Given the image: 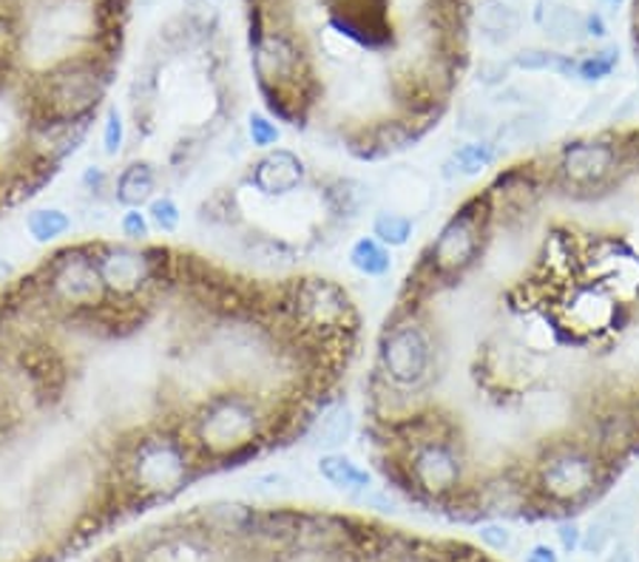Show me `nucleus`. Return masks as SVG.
Returning a JSON list of instances; mask_svg holds the SVG:
<instances>
[{"label": "nucleus", "instance_id": "393cba45", "mask_svg": "<svg viewBox=\"0 0 639 562\" xmlns=\"http://www.w3.org/2000/svg\"><path fill=\"white\" fill-rule=\"evenodd\" d=\"M244 131H248V142L256 151H270V148H279L281 142V126L264 111H253L244 122Z\"/></svg>", "mask_w": 639, "mask_h": 562}, {"label": "nucleus", "instance_id": "0eeeda50", "mask_svg": "<svg viewBox=\"0 0 639 562\" xmlns=\"http://www.w3.org/2000/svg\"><path fill=\"white\" fill-rule=\"evenodd\" d=\"M432 341L421 321H392L381 339L376 372L398 390H423L432 375Z\"/></svg>", "mask_w": 639, "mask_h": 562}, {"label": "nucleus", "instance_id": "1a4fd4ad", "mask_svg": "<svg viewBox=\"0 0 639 562\" xmlns=\"http://www.w3.org/2000/svg\"><path fill=\"white\" fill-rule=\"evenodd\" d=\"M106 290L114 301H148L153 293V253L131 242H91ZM153 307V304H151Z\"/></svg>", "mask_w": 639, "mask_h": 562}, {"label": "nucleus", "instance_id": "cd10ccee", "mask_svg": "<svg viewBox=\"0 0 639 562\" xmlns=\"http://www.w3.org/2000/svg\"><path fill=\"white\" fill-rule=\"evenodd\" d=\"M80 185H83V191L89 193L91 199L111 197L109 191H114V177H111V173L106 171V168L91 165V168H86L83 179H80Z\"/></svg>", "mask_w": 639, "mask_h": 562}, {"label": "nucleus", "instance_id": "ddd939ff", "mask_svg": "<svg viewBox=\"0 0 639 562\" xmlns=\"http://www.w3.org/2000/svg\"><path fill=\"white\" fill-rule=\"evenodd\" d=\"M597 472L591 458L575 449H562V452L551 454L549 463L543 466V489L549 498L560 500V503H571V500H582L595 492Z\"/></svg>", "mask_w": 639, "mask_h": 562}, {"label": "nucleus", "instance_id": "b1692460", "mask_svg": "<svg viewBox=\"0 0 639 562\" xmlns=\"http://www.w3.org/2000/svg\"><path fill=\"white\" fill-rule=\"evenodd\" d=\"M148 222H151L153 230H160L166 237L177 233L179 224H182V208L177 204V199L162 193V197H153L151 202L146 204Z\"/></svg>", "mask_w": 639, "mask_h": 562}, {"label": "nucleus", "instance_id": "423d86ee", "mask_svg": "<svg viewBox=\"0 0 639 562\" xmlns=\"http://www.w3.org/2000/svg\"><path fill=\"white\" fill-rule=\"evenodd\" d=\"M40 295L54 313V324L63 315L91 313L111 299L94 262V244H69L60 248L34 270Z\"/></svg>", "mask_w": 639, "mask_h": 562}, {"label": "nucleus", "instance_id": "5701e85b", "mask_svg": "<svg viewBox=\"0 0 639 562\" xmlns=\"http://www.w3.org/2000/svg\"><path fill=\"white\" fill-rule=\"evenodd\" d=\"M372 237L381 244H387V248H403L409 237H412V219L392 211L378 213L376 222H372Z\"/></svg>", "mask_w": 639, "mask_h": 562}, {"label": "nucleus", "instance_id": "aec40b11", "mask_svg": "<svg viewBox=\"0 0 639 562\" xmlns=\"http://www.w3.org/2000/svg\"><path fill=\"white\" fill-rule=\"evenodd\" d=\"M492 160L495 148L489 145V142H469V145H460L458 151L443 162V177H475V173L492 165Z\"/></svg>", "mask_w": 639, "mask_h": 562}, {"label": "nucleus", "instance_id": "6ab92c4d", "mask_svg": "<svg viewBox=\"0 0 639 562\" xmlns=\"http://www.w3.org/2000/svg\"><path fill=\"white\" fill-rule=\"evenodd\" d=\"M199 222H208L211 228H230L237 230L242 222V208H239L237 193L228 188H219L217 193L199 204Z\"/></svg>", "mask_w": 639, "mask_h": 562}, {"label": "nucleus", "instance_id": "412c9836", "mask_svg": "<svg viewBox=\"0 0 639 562\" xmlns=\"http://www.w3.org/2000/svg\"><path fill=\"white\" fill-rule=\"evenodd\" d=\"M350 264L361 275H370V279H378V275L390 273V268H392L390 248L378 242L376 237L358 239V242L350 248Z\"/></svg>", "mask_w": 639, "mask_h": 562}, {"label": "nucleus", "instance_id": "2eb2a0df", "mask_svg": "<svg viewBox=\"0 0 639 562\" xmlns=\"http://www.w3.org/2000/svg\"><path fill=\"white\" fill-rule=\"evenodd\" d=\"M160 188V171L148 160H131L120 173H114V191L111 199L122 204L126 211L131 208H146Z\"/></svg>", "mask_w": 639, "mask_h": 562}, {"label": "nucleus", "instance_id": "f257e3e1", "mask_svg": "<svg viewBox=\"0 0 639 562\" xmlns=\"http://www.w3.org/2000/svg\"><path fill=\"white\" fill-rule=\"evenodd\" d=\"M250 32L288 38L319 86H367L392 94L403 120L441 111L467 58L469 0H244Z\"/></svg>", "mask_w": 639, "mask_h": 562}, {"label": "nucleus", "instance_id": "a211bd4d", "mask_svg": "<svg viewBox=\"0 0 639 562\" xmlns=\"http://www.w3.org/2000/svg\"><path fill=\"white\" fill-rule=\"evenodd\" d=\"M74 228V219L63 208H38L26 217V230L38 244H54L66 239Z\"/></svg>", "mask_w": 639, "mask_h": 562}, {"label": "nucleus", "instance_id": "dca6fc26", "mask_svg": "<svg viewBox=\"0 0 639 562\" xmlns=\"http://www.w3.org/2000/svg\"><path fill=\"white\" fill-rule=\"evenodd\" d=\"M352 412L345 401H330L313 423V441L327 452H336L341 443L350 441Z\"/></svg>", "mask_w": 639, "mask_h": 562}, {"label": "nucleus", "instance_id": "f03ea898", "mask_svg": "<svg viewBox=\"0 0 639 562\" xmlns=\"http://www.w3.org/2000/svg\"><path fill=\"white\" fill-rule=\"evenodd\" d=\"M131 0H0V100H23L69 60L120 63ZM32 109V106H29Z\"/></svg>", "mask_w": 639, "mask_h": 562}, {"label": "nucleus", "instance_id": "6e6552de", "mask_svg": "<svg viewBox=\"0 0 639 562\" xmlns=\"http://www.w3.org/2000/svg\"><path fill=\"white\" fill-rule=\"evenodd\" d=\"M489 217L486 197L469 199L438 233V239L429 248V270L438 279H455L467 273L480 253V239H483V224Z\"/></svg>", "mask_w": 639, "mask_h": 562}, {"label": "nucleus", "instance_id": "20e7f679", "mask_svg": "<svg viewBox=\"0 0 639 562\" xmlns=\"http://www.w3.org/2000/svg\"><path fill=\"white\" fill-rule=\"evenodd\" d=\"M122 483L140 498H171L182 492L199 472V454L179 421L142 423L114 438Z\"/></svg>", "mask_w": 639, "mask_h": 562}, {"label": "nucleus", "instance_id": "bb28decb", "mask_svg": "<svg viewBox=\"0 0 639 562\" xmlns=\"http://www.w3.org/2000/svg\"><path fill=\"white\" fill-rule=\"evenodd\" d=\"M151 222H148V213H142V208H131L120 217V233L126 242L131 244H146L151 239Z\"/></svg>", "mask_w": 639, "mask_h": 562}, {"label": "nucleus", "instance_id": "9b49d317", "mask_svg": "<svg viewBox=\"0 0 639 562\" xmlns=\"http://www.w3.org/2000/svg\"><path fill=\"white\" fill-rule=\"evenodd\" d=\"M460 474H463V463H460L455 449L443 438L416 443L412 458L407 463L409 483L427 492L429 498L452 494L460 483Z\"/></svg>", "mask_w": 639, "mask_h": 562}, {"label": "nucleus", "instance_id": "9d476101", "mask_svg": "<svg viewBox=\"0 0 639 562\" xmlns=\"http://www.w3.org/2000/svg\"><path fill=\"white\" fill-rule=\"evenodd\" d=\"M91 126L94 120H34L26 131V157L32 165L60 171V165L86 145Z\"/></svg>", "mask_w": 639, "mask_h": 562}, {"label": "nucleus", "instance_id": "39448f33", "mask_svg": "<svg viewBox=\"0 0 639 562\" xmlns=\"http://www.w3.org/2000/svg\"><path fill=\"white\" fill-rule=\"evenodd\" d=\"M120 63L109 58H80L46 71L29 91L34 120H94L106 106Z\"/></svg>", "mask_w": 639, "mask_h": 562}, {"label": "nucleus", "instance_id": "c85d7f7f", "mask_svg": "<svg viewBox=\"0 0 639 562\" xmlns=\"http://www.w3.org/2000/svg\"><path fill=\"white\" fill-rule=\"evenodd\" d=\"M608 540H611V531H608V523H606V520H595V523L588 525L586 540H582V545H586V551H591V554H600V551L606 549Z\"/></svg>", "mask_w": 639, "mask_h": 562}, {"label": "nucleus", "instance_id": "4468645a", "mask_svg": "<svg viewBox=\"0 0 639 562\" xmlns=\"http://www.w3.org/2000/svg\"><path fill=\"white\" fill-rule=\"evenodd\" d=\"M617 162V151L606 142H580V145L566 148L562 153V177L575 185H595L611 173Z\"/></svg>", "mask_w": 639, "mask_h": 562}, {"label": "nucleus", "instance_id": "a878e982", "mask_svg": "<svg viewBox=\"0 0 639 562\" xmlns=\"http://www.w3.org/2000/svg\"><path fill=\"white\" fill-rule=\"evenodd\" d=\"M122 145H126V122H122L120 109L109 106L106 117H102V151H106V157H117Z\"/></svg>", "mask_w": 639, "mask_h": 562}, {"label": "nucleus", "instance_id": "f3484780", "mask_svg": "<svg viewBox=\"0 0 639 562\" xmlns=\"http://www.w3.org/2000/svg\"><path fill=\"white\" fill-rule=\"evenodd\" d=\"M319 474L341 492H367L370 489V472L361 469L356 460L341 452H327L319 458Z\"/></svg>", "mask_w": 639, "mask_h": 562}, {"label": "nucleus", "instance_id": "c756f323", "mask_svg": "<svg viewBox=\"0 0 639 562\" xmlns=\"http://www.w3.org/2000/svg\"><path fill=\"white\" fill-rule=\"evenodd\" d=\"M480 540L495 551H506L511 545V534L506 529H498V525H486V529L480 531Z\"/></svg>", "mask_w": 639, "mask_h": 562}, {"label": "nucleus", "instance_id": "2f4dec72", "mask_svg": "<svg viewBox=\"0 0 639 562\" xmlns=\"http://www.w3.org/2000/svg\"><path fill=\"white\" fill-rule=\"evenodd\" d=\"M526 562H557V554L549 545H537V549H531V554L526 556Z\"/></svg>", "mask_w": 639, "mask_h": 562}, {"label": "nucleus", "instance_id": "4be33fe9", "mask_svg": "<svg viewBox=\"0 0 639 562\" xmlns=\"http://www.w3.org/2000/svg\"><path fill=\"white\" fill-rule=\"evenodd\" d=\"M370 191V188H367ZM367 191L361 182H356V179H336L332 185L325 188V202L327 208H330V213H336V217H358V211L367 204Z\"/></svg>", "mask_w": 639, "mask_h": 562}, {"label": "nucleus", "instance_id": "7c9ffc66", "mask_svg": "<svg viewBox=\"0 0 639 562\" xmlns=\"http://www.w3.org/2000/svg\"><path fill=\"white\" fill-rule=\"evenodd\" d=\"M560 543L566 551H571V549H577V545H580V531H577L575 523L560 525Z\"/></svg>", "mask_w": 639, "mask_h": 562}, {"label": "nucleus", "instance_id": "f8f14e48", "mask_svg": "<svg viewBox=\"0 0 639 562\" xmlns=\"http://www.w3.org/2000/svg\"><path fill=\"white\" fill-rule=\"evenodd\" d=\"M307 179V165L299 153L290 148H270L248 168L244 185L253 188L259 197L284 199L299 191Z\"/></svg>", "mask_w": 639, "mask_h": 562}, {"label": "nucleus", "instance_id": "7ed1b4c3", "mask_svg": "<svg viewBox=\"0 0 639 562\" xmlns=\"http://www.w3.org/2000/svg\"><path fill=\"white\" fill-rule=\"evenodd\" d=\"M179 429L202 463L239 466L237 460H248L270 446L273 401L256 392L217 387L179 418Z\"/></svg>", "mask_w": 639, "mask_h": 562}]
</instances>
